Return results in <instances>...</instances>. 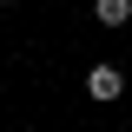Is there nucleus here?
Here are the masks:
<instances>
[{
  "instance_id": "f257e3e1",
  "label": "nucleus",
  "mask_w": 132,
  "mask_h": 132,
  "mask_svg": "<svg viewBox=\"0 0 132 132\" xmlns=\"http://www.w3.org/2000/svg\"><path fill=\"white\" fill-rule=\"evenodd\" d=\"M86 93H93V106H112V99H126V73H119L112 60H93V73H86Z\"/></svg>"
},
{
  "instance_id": "7ed1b4c3",
  "label": "nucleus",
  "mask_w": 132,
  "mask_h": 132,
  "mask_svg": "<svg viewBox=\"0 0 132 132\" xmlns=\"http://www.w3.org/2000/svg\"><path fill=\"white\" fill-rule=\"evenodd\" d=\"M126 99H132V93H126Z\"/></svg>"
},
{
  "instance_id": "f03ea898",
  "label": "nucleus",
  "mask_w": 132,
  "mask_h": 132,
  "mask_svg": "<svg viewBox=\"0 0 132 132\" xmlns=\"http://www.w3.org/2000/svg\"><path fill=\"white\" fill-rule=\"evenodd\" d=\"M93 20L99 27H126L132 20V0H93Z\"/></svg>"
}]
</instances>
